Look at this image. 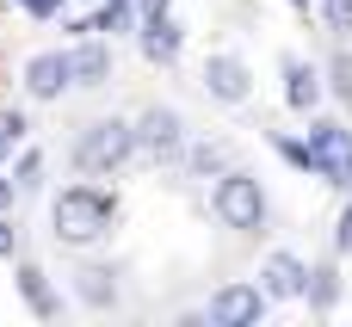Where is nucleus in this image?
Returning <instances> with one entry per match:
<instances>
[{"label":"nucleus","mask_w":352,"mask_h":327,"mask_svg":"<svg viewBox=\"0 0 352 327\" xmlns=\"http://www.w3.org/2000/svg\"><path fill=\"white\" fill-rule=\"evenodd\" d=\"M118 229V198L105 185H62L50 198V235L62 247H99Z\"/></svg>","instance_id":"1"},{"label":"nucleus","mask_w":352,"mask_h":327,"mask_svg":"<svg viewBox=\"0 0 352 327\" xmlns=\"http://www.w3.org/2000/svg\"><path fill=\"white\" fill-rule=\"evenodd\" d=\"M136 161V130H130V117H93L80 136H74V167L87 173V179H111V173H124Z\"/></svg>","instance_id":"2"},{"label":"nucleus","mask_w":352,"mask_h":327,"mask_svg":"<svg viewBox=\"0 0 352 327\" xmlns=\"http://www.w3.org/2000/svg\"><path fill=\"white\" fill-rule=\"evenodd\" d=\"M210 210H217V216H223V229H235V235H260V229H266V216H272L266 185H260L254 173H241V167H223V173H217Z\"/></svg>","instance_id":"3"},{"label":"nucleus","mask_w":352,"mask_h":327,"mask_svg":"<svg viewBox=\"0 0 352 327\" xmlns=\"http://www.w3.org/2000/svg\"><path fill=\"white\" fill-rule=\"evenodd\" d=\"M303 142H309V155H316L322 179H328L334 192H352V130H346V124H334V117H316Z\"/></svg>","instance_id":"4"},{"label":"nucleus","mask_w":352,"mask_h":327,"mask_svg":"<svg viewBox=\"0 0 352 327\" xmlns=\"http://www.w3.org/2000/svg\"><path fill=\"white\" fill-rule=\"evenodd\" d=\"M130 130H136V155L167 161V155H179V148H186V117H179L173 105H148Z\"/></svg>","instance_id":"5"},{"label":"nucleus","mask_w":352,"mask_h":327,"mask_svg":"<svg viewBox=\"0 0 352 327\" xmlns=\"http://www.w3.org/2000/svg\"><path fill=\"white\" fill-rule=\"evenodd\" d=\"M204 93H210L217 105H248V93H254L248 62H241V56H229V49H217V56L204 62Z\"/></svg>","instance_id":"6"},{"label":"nucleus","mask_w":352,"mask_h":327,"mask_svg":"<svg viewBox=\"0 0 352 327\" xmlns=\"http://www.w3.org/2000/svg\"><path fill=\"white\" fill-rule=\"evenodd\" d=\"M217 327H260L266 315V297H260V284H223L217 297H210V309H204Z\"/></svg>","instance_id":"7"},{"label":"nucleus","mask_w":352,"mask_h":327,"mask_svg":"<svg viewBox=\"0 0 352 327\" xmlns=\"http://www.w3.org/2000/svg\"><path fill=\"white\" fill-rule=\"evenodd\" d=\"M136 43H142V56H148L155 68H173V62H179V49H186V31H179V19H173V12H155V19H142V25H136Z\"/></svg>","instance_id":"8"},{"label":"nucleus","mask_w":352,"mask_h":327,"mask_svg":"<svg viewBox=\"0 0 352 327\" xmlns=\"http://www.w3.org/2000/svg\"><path fill=\"white\" fill-rule=\"evenodd\" d=\"M303 272H309V266H303L297 253H285V247L266 253V266H260V297H266V303H291V297H303Z\"/></svg>","instance_id":"9"},{"label":"nucleus","mask_w":352,"mask_h":327,"mask_svg":"<svg viewBox=\"0 0 352 327\" xmlns=\"http://www.w3.org/2000/svg\"><path fill=\"white\" fill-rule=\"evenodd\" d=\"M74 80H68V49H43L25 62V93L31 99H62Z\"/></svg>","instance_id":"10"},{"label":"nucleus","mask_w":352,"mask_h":327,"mask_svg":"<svg viewBox=\"0 0 352 327\" xmlns=\"http://www.w3.org/2000/svg\"><path fill=\"white\" fill-rule=\"evenodd\" d=\"M68 80H74V87H87V93H93V87H105V80H111V43H105V37L74 43V49H68Z\"/></svg>","instance_id":"11"},{"label":"nucleus","mask_w":352,"mask_h":327,"mask_svg":"<svg viewBox=\"0 0 352 327\" xmlns=\"http://www.w3.org/2000/svg\"><path fill=\"white\" fill-rule=\"evenodd\" d=\"M278 74H285V105H291V111H316V105H322V68H316V62L285 56Z\"/></svg>","instance_id":"12"},{"label":"nucleus","mask_w":352,"mask_h":327,"mask_svg":"<svg viewBox=\"0 0 352 327\" xmlns=\"http://www.w3.org/2000/svg\"><path fill=\"white\" fill-rule=\"evenodd\" d=\"M74 297H80L87 309H111V303H118V272H111V266H80V272H74Z\"/></svg>","instance_id":"13"},{"label":"nucleus","mask_w":352,"mask_h":327,"mask_svg":"<svg viewBox=\"0 0 352 327\" xmlns=\"http://www.w3.org/2000/svg\"><path fill=\"white\" fill-rule=\"evenodd\" d=\"M19 297H25V309H31L37 322H56V315H62V297L50 291V278H43L37 266H19Z\"/></svg>","instance_id":"14"},{"label":"nucleus","mask_w":352,"mask_h":327,"mask_svg":"<svg viewBox=\"0 0 352 327\" xmlns=\"http://www.w3.org/2000/svg\"><path fill=\"white\" fill-rule=\"evenodd\" d=\"M303 297H309L316 315H328V309L340 303V266H334V260H328V266H309V272H303Z\"/></svg>","instance_id":"15"},{"label":"nucleus","mask_w":352,"mask_h":327,"mask_svg":"<svg viewBox=\"0 0 352 327\" xmlns=\"http://www.w3.org/2000/svg\"><path fill=\"white\" fill-rule=\"evenodd\" d=\"M93 6H99V12L80 25L87 37H124V31H130V19H136V6H130V0H93Z\"/></svg>","instance_id":"16"},{"label":"nucleus","mask_w":352,"mask_h":327,"mask_svg":"<svg viewBox=\"0 0 352 327\" xmlns=\"http://www.w3.org/2000/svg\"><path fill=\"white\" fill-rule=\"evenodd\" d=\"M272 148H278V161H291L297 173H316V179H322V167H316V155H309L303 136H272Z\"/></svg>","instance_id":"17"},{"label":"nucleus","mask_w":352,"mask_h":327,"mask_svg":"<svg viewBox=\"0 0 352 327\" xmlns=\"http://www.w3.org/2000/svg\"><path fill=\"white\" fill-rule=\"evenodd\" d=\"M31 136V124H25V111H0V161H12V148Z\"/></svg>","instance_id":"18"},{"label":"nucleus","mask_w":352,"mask_h":327,"mask_svg":"<svg viewBox=\"0 0 352 327\" xmlns=\"http://www.w3.org/2000/svg\"><path fill=\"white\" fill-rule=\"evenodd\" d=\"M328 87H334L340 105H352V56H346V49H334V62H328Z\"/></svg>","instance_id":"19"},{"label":"nucleus","mask_w":352,"mask_h":327,"mask_svg":"<svg viewBox=\"0 0 352 327\" xmlns=\"http://www.w3.org/2000/svg\"><path fill=\"white\" fill-rule=\"evenodd\" d=\"M223 167H229V155H223L217 142H198V148H192V173H223Z\"/></svg>","instance_id":"20"},{"label":"nucleus","mask_w":352,"mask_h":327,"mask_svg":"<svg viewBox=\"0 0 352 327\" xmlns=\"http://www.w3.org/2000/svg\"><path fill=\"white\" fill-rule=\"evenodd\" d=\"M322 19H328L334 37H346V31H352V0H322Z\"/></svg>","instance_id":"21"},{"label":"nucleus","mask_w":352,"mask_h":327,"mask_svg":"<svg viewBox=\"0 0 352 327\" xmlns=\"http://www.w3.org/2000/svg\"><path fill=\"white\" fill-rule=\"evenodd\" d=\"M37 173H43V155L31 148V155H19V173H12V185H25V192H31V185H37Z\"/></svg>","instance_id":"22"},{"label":"nucleus","mask_w":352,"mask_h":327,"mask_svg":"<svg viewBox=\"0 0 352 327\" xmlns=\"http://www.w3.org/2000/svg\"><path fill=\"white\" fill-rule=\"evenodd\" d=\"M19 253V229H12V216L0 210V260H12Z\"/></svg>","instance_id":"23"},{"label":"nucleus","mask_w":352,"mask_h":327,"mask_svg":"<svg viewBox=\"0 0 352 327\" xmlns=\"http://www.w3.org/2000/svg\"><path fill=\"white\" fill-rule=\"evenodd\" d=\"M334 253H352V204L340 210V229H334Z\"/></svg>","instance_id":"24"},{"label":"nucleus","mask_w":352,"mask_h":327,"mask_svg":"<svg viewBox=\"0 0 352 327\" xmlns=\"http://www.w3.org/2000/svg\"><path fill=\"white\" fill-rule=\"evenodd\" d=\"M12 6H25L31 19H56V12H62V0H12Z\"/></svg>","instance_id":"25"},{"label":"nucleus","mask_w":352,"mask_h":327,"mask_svg":"<svg viewBox=\"0 0 352 327\" xmlns=\"http://www.w3.org/2000/svg\"><path fill=\"white\" fill-rule=\"evenodd\" d=\"M155 12H173V0H136V19H155Z\"/></svg>","instance_id":"26"},{"label":"nucleus","mask_w":352,"mask_h":327,"mask_svg":"<svg viewBox=\"0 0 352 327\" xmlns=\"http://www.w3.org/2000/svg\"><path fill=\"white\" fill-rule=\"evenodd\" d=\"M6 204H12V179H0V210H6Z\"/></svg>","instance_id":"27"},{"label":"nucleus","mask_w":352,"mask_h":327,"mask_svg":"<svg viewBox=\"0 0 352 327\" xmlns=\"http://www.w3.org/2000/svg\"><path fill=\"white\" fill-rule=\"evenodd\" d=\"M291 6H309V0H291Z\"/></svg>","instance_id":"28"}]
</instances>
